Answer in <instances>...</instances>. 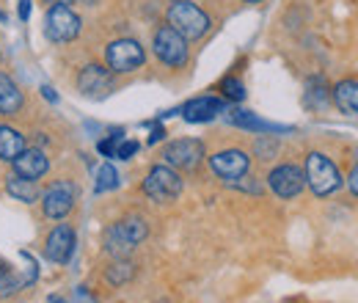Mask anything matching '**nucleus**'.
Masks as SVG:
<instances>
[{
    "label": "nucleus",
    "mask_w": 358,
    "mask_h": 303,
    "mask_svg": "<svg viewBox=\"0 0 358 303\" xmlns=\"http://www.w3.org/2000/svg\"><path fill=\"white\" fill-rule=\"evenodd\" d=\"M149 229H146V220L138 216L122 218L116 220L108 232H105V251L113 257V260H124L141 240H146Z\"/></svg>",
    "instance_id": "f257e3e1"
},
{
    "label": "nucleus",
    "mask_w": 358,
    "mask_h": 303,
    "mask_svg": "<svg viewBox=\"0 0 358 303\" xmlns=\"http://www.w3.org/2000/svg\"><path fill=\"white\" fill-rule=\"evenodd\" d=\"M169 25L190 42V39H201L210 31V17L190 0H174L169 6Z\"/></svg>",
    "instance_id": "f03ea898"
},
{
    "label": "nucleus",
    "mask_w": 358,
    "mask_h": 303,
    "mask_svg": "<svg viewBox=\"0 0 358 303\" xmlns=\"http://www.w3.org/2000/svg\"><path fill=\"white\" fill-rule=\"evenodd\" d=\"M303 176H306V185L312 188L317 196H331L342 185V176H339V169L334 166V160L325 157V155H320V152H312L306 157V171H303Z\"/></svg>",
    "instance_id": "7ed1b4c3"
},
{
    "label": "nucleus",
    "mask_w": 358,
    "mask_h": 303,
    "mask_svg": "<svg viewBox=\"0 0 358 303\" xmlns=\"http://www.w3.org/2000/svg\"><path fill=\"white\" fill-rule=\"evenodd\" d=\"M78 34H80V17L69 6L52 3L45 11V36L50 42H72V39H78Z\"/></svg>",
    "instance_id": "20e7f679"
},
{
    "label": "nucleus",
    "mask_w": 358,
    "mask_h": 303,
    "mask_svg": "<svg viewBox=\"0 0 358 303\" xmlns=\"http://www.w3.org/2000/svg\"><path fill=\"white\" fill-rule=\"evenodd\" d=\"M143 193L152 199V202H160V204H166V202H174L179 193H182V176L177 174V169H171V166H155L152 171L146 174V179H143Z\"/></svg>",
    "instance_id": "39448f33"
},
{
    "label": "nucleus",
    "mask_w": 358,
    "mask_h": 303,
    "mask_svg": "<svg viewBox=\"0 0 358 303\" xmlns=\"http://www.w3.org/2000/svg\"><path fill=\"white\" fill-rule=\"evenodd\" d=\"M105 61L110 66V72H135L146 64V52L135 39H116L108 44L105 50Z\"/></svg>",
    "instance_id": "423d86ee"
},
{
    "label": "nucleus",
    "mask_w": 358,
    "mask_h": 303,
    "mask_svg": "<svg viewBox=\"0 0 358 303\" xmlns=\"http://www.w3.org/2000/svg\"><path fill=\"white\" fill-rule=\"evenodd\" d=\"M75 202H78V188H75V182L58 179V182H52L45 190V196H42V210H45V216L50 218V220H61V218H66L72 213Z\"/></svg>",
    "instance_id": "0eeeda50"
},
{
    "label": "nucleus",
    "mask_w": 358,
    "mask_h": 303,
    "mask_svg": "<svg viewBox=\"0 0 358 303\" xmlns=\"http://www.w3.org/2000/svg\"><path fill=\"white\" fill-rule=\"evenodd\" d=\"M155 55L166 66H185L187 64V39L177 34L171 25H163L155 34Z\"/></svg>",
    "instance_id": "6e6552de"
},
{
    "label": "nucleus",
    "mask_w": 358,
    "mask_h": 303,
    "mask_svg": "<svg viewBox=\"0 0 358 303\" xmlns=\"http://www.w3.org/2000/svg\"><path fill=\"white\" fill-rule=\"evenodd\" d=\"M204 157V146L201 141L196 138H179V141H171L166 149H163V160L166 166L171 169H182V171H193Z\"/></svg>",
    "instance_id": "1a4fd4ad"
},
{
    "label": "nucleus",
    "mask_w": 358,
    "mask_h": 303,
    "mask_svg": "<svg viewBox=\"0 0 358 303\" xmlns=\"http://www.w3.org/2000/svg\"><path fill=\"white\" fill-rule=\"evenodd\" d=\"M210 169L215 171V176H221L226 182H237L248 174L251 157L243 149H224V152H215L210 157Z\"/></svg>",
    "instance_id": "9d476101"
},
{
    "label": "nucleus",
    "mask_w": 358,
    "mask_h": 303,
    "mask_svg": "<svg viewBox=\"0 0 358 303\" xmlns=\"http://www.w3.org/2000/svg\"><path fill=\"white\" fill-rule=\"evenodd\" d=\"M268 185L278 199H295V196L303 190L306 176H303V171H301L298 166L284 163V166H275V169L268 174Z\"/></svg>",
    "instance_id": "9b49d317"
},
{
    "label": "nucleus",
    "mask_w": 358,
    "mask_h": 303,
    "mask_svg": "<svg viewBox=\"0 0 358 303\" xmlns=\"http://www.w3.org/2000/svg\"><path fill=\"white\" fill-rule=\"evenodd\" d=\"M22 254H25V251H22ZM25 260H28V267H25L22 276H20L17 270H11V265H8L6 260H0V301L17 295L20 290H25L28 284L36 281V276H39V265H36V260H31L28 254H25Z\"/></svg>",
    "instance_id": "f8f14e48"
},
{
    "label": "nucleus",
    "mask_w": 358,
    "mask_h": 303,
    "mask_svg": "<svg viewBox=\"0 0 358 303\" xmlns=\"http://www.w3.org/2000/svg\"><path fill=\"white\" fill-rule=\"evenodd\" d=\"M75 254V229L69 223H58L45 240V257L55 265H66Z\"/></svg>",
    "instance_id": "ddd939ff"
},
{
    "label": "nucleus",
    "mask_w": 358,
    "mask_h": 303,
    "mask_svg": "<svg viewBox=\"0 0 358 303\" xmlns=\"http://www.w3.org/2000/svg\"><path fill=\"white\" fill-rule=\"evenodd\" d=\"M224 111H226L224 99H218V97H196V99H190L182 108V119L187 125H207L215 116H221Z\"/></svg>",
    "instance_id": "4468645a"
},
{
    "label": "nucleus",
    "mask_w": 358,
    "mask_h": 303,
    "mask_svg": "<svg viewBox=\"0 0 358 303\" xmlns=\"http://www.w3.org/2000/svg\"><path fill=\"white\" fill-rule=\"evenodd\" d=\"M11 169H14V174L17 176H22V179H42L47 174V169H50V160H47V155L42 152V149H22L14 160H11Z\"/></svg>",
    "instance_id": "2eb2a0df"
},
{
    "label": "nucleus",
    "mask_w": 358,
    "mask_h": 303,
    "mask_svg": "<svg viewBox=\"0 0 358 303\" xmlns=\"http://www.w3.org/2000/svg\"><path fill=\"white\" fill-rule=\"evenodd\" d=\"M78 88L86 94V97H102V94H108L110 88H113V80H110V72L105 69V66H99V64H89V66H83L80 69V75H78Z\"/></svg>",
    "instance_id": "dca6fc26"
},
{
    "label": "nucleus",
    "mask_w": 358,
    "mask_h": 303,
    "mask_svg": "<svg viewBox=\"0 0 358 303\" xmlns=\"http://www.w3.org/2000/svg\"><path fill=\"white\" fill-rule=\"evenodd\" d=\"M226 119H229V125H234V127L248 130V132H289L292 130V127H284V125L265 122V119H259L257 113L243 111V108H231V111L226 113Z\"/></svg>",
    "instance_id": "f3484780"
},
{
    "label": "nucleus",
    "mask_w": 358,
    "mask_h": 303,
    "mask_svg": "<svg viewBox=\"0 0 358 303\" xmlns=\"http://www.w3.org/2000/svg\"><path fill=\"white\" fill-rule=\"evenodd\" d=\"M22 102H25V97H22L20 86L8 75L0 72V116H17L22 111Z\"/></svg>",
    "instance_id": "a211bd4d"
},
{
    "label": "nucleus",
    "mask_w": 358,
    "mask_h": 303,
    "mask_svg": "<svg viewBox=\"0 0 358 303\" xmlns=\"http://www.w3.org/2000/svg\"><path fill=\"white\" fill-rule=\"evenodd\" d=\"M6 190L11 193V199H17V202H22V204H36V202H39V188H36L34 179H22V176L11 174V176L6 179Z\"/></svg>",
    "instance_id": "6ab92c4d"
},
{
    "label": "nucleus",
    "mask_w": 358,
    "mask_h": 303,
    "mask_svg": "<svg viewBox=\"0 0 358 303\" xmlns=\"http://www.w3.org/2000/svg\"><path fill=\"white\" fill-rule=\"evenodd\" d=\"M25 149V135L8 125H0V160L11 163Z\"/></svg>",
    "instance_id": "aec40b11"
},
{
    "label": "nucleus",
    "mask_w": 358,
    "mask_h": 303,
    "mask_svg": "<svg viewBox=\"0 0 358 303\" xmlns=\"http://www.w3.org/2000/svg\"><path fill=\"white\" fill-rule=\"evenodd\" d=\"M334 102L342 113L348 116H358V83L356 80H342L334 88Z\"/></svg>",
    "instance_id": "412c9836"
},
{
    "label": "nucleus",
    "mask_w": 358,
    "mask_h": 303,
    "mask_svg": "<svg viewBox=\"0 0 358 303\" xmlns=\"http://www.w3.org/2000/svg\"><path fill=\"white\" fill-rule=\"evenodd\" d=\"M116 188H119V171H116V169H113L110 163L99 166L94 190H96V193H108V190H116Z\"/></svg>",
    "instance_id": "4be33fe9"
},
{
    "label": "nucleus",
    "mask_w": 358,
    "mask_h": 303,
    "mask_svg": "<svg viewBox=\"0 0 358 303\" xmlns=\"http://www.w3.org/2000/svg\"><path fill=\"white\" fill-rule=\"evenodd\" d=\"M133 265L124 260H116L110 267H108V273H105V279L113 284V287H119V284H124V281H130L133 279Z\"/></svg>",
    "instance_id": "5701e85b"
},
{
    "label": "nucleus",
    "mask_w": 358,
    "mask_h": 303,
    "mask_svg": "<svg viewBox=\"0 0 358 303\" xmlns=\"http://www.w3.org/2000/svg\"><path fill=\"white\" fill-rule=\"evenodd\" d=\"M306 88H309V91H306V105L320 108V105L328 99V91H325V86H322V78H312Z\"/></svg>",
    "instance_id": "b1692460"
},
{
    "label": "nucleus",
    "mask_w": 358,
    "mask_h": 303,
    "mask_svg": "<svg viewBox=\"0 0 358 303\" xmlns=\"http://www.w3.org/2000/svg\"><path fill=\"white\" fill-rule=\"evenodd\" d=\"M221 91H224L226 99H231V102H243L245 99V86L237 78H231V75L221 80Z\"/></svg>",
    "instance_id": "393cba45"
},
{
    "label": "nucleus",
    "mask_w": 358,
    "mask_h": 303,
    "mask_svg": "<svg viewBox=\"0 0 358 303\" xmlns=\"http://www.w3.org/2000/svg\"><path fill=\"white\" fill-rule=\"evenodd\" d=\"M124 141V130H113L105 141H99L96 143V152L102 155V157H116V146Z\"/></svg>",
    "instance_id": "a878e982"
},
{
    "label": "nucleus",
    "mask_w": 358,
    "mask_h": 303,
    "mask_svg": "<svg viewBox=\"0 0 358 303\" xmlns=\"http://www.w3.org/2000/svg\"><path fill=\"white\" fill-rule=\"evenodd\" d=\"M254 149H257L259 160H273V157H275V149H278V143H275V138H268V135H262V138L254 143Z\"/></svg>",
    "instance_id": "bb28decb"
},
{
    "label": "nucleus",
    "mask_w": 358,
    "mask_h": 303,
    "mask_svg": "<svg viewBox=\"0 0 358 303\" xmlns=\"http://www.w3.org/2000/svg\"><path fill=\"white\" fill-rule=\"evenodd\" d=\"M138 149H141L138 141H122V143L116 146V160H130Z\"/></svg>",
    "instance_id": "cd10ccee"
},
{
    "label": "nucleus",
    "mask_w": 358,
    "mask_h": 303,
    "mask_svg": "<svg viewBox=\"0 0 358 303\" xmlns=\"http://www.w3.org/2000/svg\"><path fill=\"white\" fill-rule=\"evenodd\" d=\"M17 14H20V20H22V22H28V20H31V0H20Z\"/></svg>",
    "instance_id": "c85d7f7f"
},
{
    "label": "nucleus",
    "mask_w": 358,
    "mask_h": 303,
    "mask_svg": "<svg viewBox=\"0 0 358 303\" xmlns=\"http://www.w3.org/2000/svg\"><path fill=\"white\" fill-rule=\"evenodd\" d=\"M42 97H45L47 102H52V105L58 102V91H55L52 86H42Z\"/></svg>",
    "instance_id": "c756f323"
},
{
    "label": "nucleus",
    "mask_w": 358,
    "mask_h": 303,
    "mask_svg": "<svg viewBox=\"0 0 358 303\" xmlns=\"http://www.w3.org/2000/svg\"><path fill=\"white\" fill-rule=\"evenodd\" d=\"M163 138H166V130H163V127H155L152 135H149V143H160Z\"/></svg>",
    "instance_id": "7c9ffc66"
},
{
    "label": "nucleus",
    "mask_w": 358,
    "mask_h": 303,
    "mask_svg": "<svg viewBox=\"0 0 358 303\" xmlns=\"http://www.w3.org/2000/svg\"><path fill=\"white\" fill-rule=\"evenodd\" d=\"M348 185H350V190H353V193L358 196V166L353 169V171H350V176H348Z\"/></svg>",
    "instance_id": "2f4dec72"
},
{
    "label": "nucleus",
    "mask_w": 358,
    "mask_h": 303,
    "mask_svg": "<svg viewBox=\"0 0 358 303\" xmlns=\"http://www.w3.org/2000/svg\"><path fill=\"white\" fill-rule=\"evenodd\" d=\"M50 3H64V6H69V3H75V0H50Z\"/></svg>",
    "instance_id": "473e14b6"
},
{
    "label": "nucleus",
    "mask_w": 358,
    "mask_h": 303,
    "mask_svg": "<svg viewBox=\"0 0 358 303\" xmlns=\"http://www.w3.org/2000/svg\"><path fill=\"white\" fill-rule=\"evenodd\" d=\"M50 303H64L61 298H50Z\"/></svg>",
    "instance_id": "72a5a7b5"
},
{
    "label": "nucleus",
    "mask_w": 358,
    "mask_h": 303,
    "mask_svg": "<svg viewBox=\"0 0 358 303\" xmlns=\"http://www.w3.org/2000/svg\"><path fill=\"white\" fill-rule=\"evenodd\" d=\"M245 3H262V0H245Z\"/></svg>",
    "instance_id": "f704fd0d"
}]
</instances>
